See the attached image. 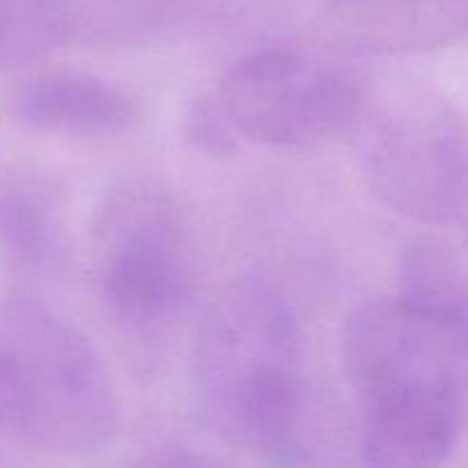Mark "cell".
Masks as SVG:
<instances>
[{"mask_svg": "<svg viewBox=\"0 0 468 468\" xmlns=\"http://www.w3.org/2000/svg\"><path fill=\"white\" fill-rule=\"evenodd\" d=\"M462 227L466 229V240H468V204H466V210H464V215H462Z\"/></svg>", "mask_w": 468, "mask_h": 468, "instance_id": "9a60e30c", "label": "cell"}, {"mask_svg": "<svg viewBox=\"0 0 468 468\" xmlns=\"http://www.w3.org/2000/svg\"><path fill=\"white\" fill-rule=\"evenodd\" d=\"M142 468H215L210 466L208 462L199 460V457L190 455V452H181V451H167V452H158L151 460H146Z\"/></svg>", "mask_w": 468, "mask_h": 468, "instance_id": "5bb4252c", "label": "cell"}, {"mask_svg": "<svg viewBox=\"0 0 468 468\" xmlns=\"http://www.w3.org/2000/svg\"><path fill=\"white\" fill-rule=\"evenodd\" d=\"M300 323L261 279L224 288L206 311L195 346L197 398L229 441L277 468L306 464L315 441Z\"/></svg>", "mask_w": 468, "mask_h": 468, "instance_id": "6da1fadb", "label": "cell"}, {"mask_svg": "<svg viewBox=\"0 0 468 468\" xmlns=\"http://www.w3.org/2000/svg\"><path fill=\"white\" fill-rule=\"evenodd\" d=\"M341 366L364 410L443 407L468 416V318L375 300L343 324Z\"/></svg>", "mask_w": 468, "mask_h": 468, "instance_id": "3957f363", "label": "cell"}, {"mask_svg": "<svg viewBox=\"0 0 468 468\" xmlns=\"http://www.w3.org/2000/svg\"><path fill=\"white\" fill-rule=\"evenodd\" d=\"M400 297L423 309L468 318V277L441 247H407L400 261Z\"/></svg>", "mask_w": 468, "mask_h": 468, "instance_id": "7c38bea8", "label": "cell"}, {"mask_svg": "<svg viewBox=\"0 0 468 468\" xmlns=\"http://www.w3.org/2000/svg\"><path fill=\"white\" fill-rule=\"evenodd\" d=\"M466 419L443 407L364 410L361 455L366 468H439L455 451Z\"/></svg>", "mask_w": 468, "mask_h": 468, "instance_id": "9c48e42d", "label": "cell"}, {"mask_svg": "<svg viewBox=\"0 0 468 468\" xmlns=\"http://www.w3.org/2000/svg\"><path fill=\"white\" fill-rule=\"evenodd\" d=\"M468 32V0H329L318 37L343 55L425 53Z\"/></svg>", "mask_w": 468, "mask_h": 468, "instance_id": "52a82bcc", "label": "cell"}, {"mask_svg": "<svg viewBox=\"0 0 468 468\" xmlns=\"http://www.w3.org/2000/svg\"><path fill=\"white\" fill-rule=\"evenodd\" d=\"M58 204L50 190L30 178L0 183V247L14 259L39 263L58 240Z\"/></svg>", "mask_w": 468, "mask_h": 468, "instance_id": "8fae6325", "label": "cell"}, {"mask_svg": "<svg viewBox=\"0 0 468 468\" xmlns=\"http://www.w3.org/2000/svg\"><path fill=\"white\" fill-rule=\"evenodd\" d=\"M370 190L402 218L462 222L468 204V131L437 96L400 99L375 119L364 149Z\"/></svg>", "mask_w": 468, "mask_h": 468, "instance_id": "8992f818", "label": "cell"}, {"mask_svg": "<svg viewBox=\"0 0 468 468\" xmlns=\"http://www.w3.org/2000/svg\"><path fill=\"white\" fill-rule=\"evenodd\" d=\"M94 270L110 315L137 334H158L190 304L197 259L181 210L155 187H123L94 222Z\"/></svg>", "mask_w": 468, "mask_h": 468, "instance_id": "277c9868", "label": "cell"}, {"mask_svg": "<svg viewBox=\"0 0 468 468\" xmlns=\"http://www.w3.org/2000/svg\"><path fill=\"white\" fill-rule=\"evenodd\" d=\"M218 99L247 140L314 146L359 122L366 90L352 69L268 48L236 59L224 71Z\"/></svg>", "mask_w": 468, "mask_h": 468, "instance_id": "5b68a950", "label": "cell"}, {"mask_svg": "<svg viewBox=\"0 0 468 468\" xmlns=\"http://www.w3.org/2000/svg\"><path fill=\"white\" fill-rule=\"evenodd\" d=\"M117 428V391L91 343L35 302H0V430L41 452L80 457Z\"/></svg>", "mask_w": 468, "mask_h": 468, "instance_id": "7a4b0ae2", "label": "cell"}, {"mask_svg": "<svg viewBox=\"0 0 468 468\" xmlns=\"http://www.w3.org/2000/svg\"><path fill=\"white\" fill-rule=\"evenodd\" d=\"M69 0H0V69L35 64L62 48L78 30Z\"/></svg>", "mask_w": 468, "mask_h": 468, "instance_id": "30bf717a", "label": "cell"}, {"mask_svg": "<svg viewBox=\"0 0 468 468\" xmlns=\"http://www.w3.org/2000/svg\"><path fill=\"white\" fill-rule=\"evenodd\" d=\"M183 135L192 149L210 158H227L236 154L240 133L236 131L218 96H204L187 108L183 117Z\"/></svg>", "mask_w": 468, "mask_h": 468, "instance_id": "4fadbf2b", "label": "cell"}, {"mask_svg": "<svg viewBox=\"0 0 468 468\" xmlns=\"http://www.w3.org/2000/svg\"><path fill=\"white\" fill-rule=\"evenodd\" d=\"M12 112L37 131L94 137L123 131L135 119L137 105L103 78L53 71L23 82L12 96Z\"/></svg>", "mask_w": 468, "mask_h": 468, "instance_id": "ba28073f", "label": "cell"}]
</instances>
